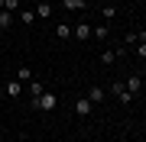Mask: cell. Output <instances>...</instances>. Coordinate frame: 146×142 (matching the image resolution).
<instances>
[{
	"instance_id": "cell-9",
	"label": "cell",
	"mask_w": 146,
	"mask_h": 142,
	"mask_svg": "<svg viewBox=\"0 0 146 142\" xmlns=\"http://www.w3.org/2000/svg\"><path fill=\"white\" fill-rule=\"evenodd\" d=\"M62 7H65L68 13H81V10H84L88 3H84V0H62Z\"/></svg>"
},
{
	"instance_id": "cell-13",
	"label": "cell",
	"mask_w": 146,
	"mask_h": 142,
	"mask_svg": "<svg viewBox=\"0 0 146 142\" xmlns=\"http://www.w3.org/2000/svg\"><path fill=\"white\" fill-rule=\"evenodd\" d=\"M16 20H23L26 26H33V23H36V10H20V13H16Z\"/></svg>"
},
{
	"instance_id": "cell-20",
	"label": "cell",
	"mask_w": 146,
	"mask_h": 142,
	"mask_svg": "<svg viewBox=\"0 0 146 142\" xmlns=\"http://www.w3.org/2000/svg\"><path fill=\"white\" fill-rule=\"evenodd\" d=\"M136 55H140L143 62H146V42H140V45H136Z\"/></svg>"
},
{
	"instance_id": "cell-1",
	"label": "cell",
	"mask_w": 146,
	"mask_h": 142,
	"mask_svg": "<svg viewBox=\"0 0 146 142\" xmlns=\"http://www.w3.org/2000/svg\"><path fill=\"white\" fill-rule=\"evenodd\" d=\"M110 94L117 97V103H123V107H130V94H127V87H123V81H114V84H110Z\"/></svg>"
},
{
	"instance_id": "cell-11",
	"label": "cell",
	"mask_w": 146,
	"mask_h": 142,
	"mask_svg": "<svg viewBox=\"0 0 146 142\" xmlns=\"http://www.w3.org/2000/svg\"><path fill=\"white\" fill-rule=\"evenodd\" d=\"M26 94H29V97H42V94H46V87H42L39 81H29V84H26Z\"/></svg>"
},
{
	"instance_id": "cell-21",
	"label": "cell",
	"mask_w": 146,
	"mask_h": 142,
	"mask_svg": "<svg viewBox=\"0 0 146 142\" xmlns=\"http://www.w3.org/2000/svg\"><path fill=\"white\" fill-rule=\"evenodd\" d=\"M107 3H117V0H107Z\"/></svg>"
},
{
	"instance_id": "cell-17",
	"label": "cell",
	"mask_w": 146,
	"mask_h": 142,
	"mask_svg": "<svg viewBox=\"0 0 146 142\" xmlns=\"http://www.w3.org/2000/svg\"><path fill=\"white\" fill-rule=\"evenodd\" d=\"M3 10L16 16V13H20V0H3Z\"/></svg>"
},
{
	"instance_id": "cell-3",
	"label": "cell",
	"mask_w": 146,
	"mask_h": 142,
	"mask_svg": "<svg viewBox=\"0 0 146 142\" xmlns=\"http://www.w3.org/2000/svg\"><path fill=\"white\" fill-rule=\"evenodd\" d=\"M123 87H127V94H130V97H136V94H140V90H143V78H140V74H130V78H127L123 81Z\"/></svg>"
},
{
	"instance_id": "cell-12",
	"label": "cell",
	"mask_w": 146,
	"mask_h": 142,
	"mask_svg": "<svg viewBox=\"0 0 146 142\" xmlns=\"http://www.w3.org/2000/svg\"><path fill=\"white\" fill-rule=\"evenodd\" d=\"M13 23H16V16H13V13H7V10H0V29H10Z\"/></svg>"
},
{
	"instance_id": "cell-7",
	"label": "cell",
	"mask_w": 146,
	"mask_h": 142,
	"mask_svg": "<svg viewBox=\"0 0 146 142\" xmlns=\"http://www.w3.org/2000/svg\"><path fill=\"white\" fill-rule=\"evenodd\" d=\"M120 55H123V48H104L101 52V65H114Z\"/></svg>"
},
{
	"instance_id": "cell-16",
	"label": "cell",
	"mask_w": 146,
	"mask_h": 142,
	"mask_svg": "<svg viewBox=\"0 0 146 142\" xmlns=\"http://www.w3.org/2000/svg\"><path fill=\"white\" fill-rule=\"evenodd\" d=\"M91 36H94V39H107V36H110L107 23H104V26H91Z\"/></svg>"
},
{
	"instance_id": "cell-10",
	"label": "cell",
	"mask_w": 146,
	"mask_h": 142,
	"mask_svg": "<svg viewBox=\"0 0 146 142\" xmlns=\"http://www.w3.org/2000/svg\"><path fill=\"white\" fill-rule=\"evenodd\" d=\"M55 39H62V42L72 39V23H58V26H55Z\"/></svg>"
},
{
	"instance_id": "cell-19",
	"label": "cell",
	"mask_w": 146,
	"mask_h": 142,
	"mask_svg": "<svg viewBox=\"0 0 146 142\" xmlns=\"http://www.w3.org/2000/svg\"><path fill=\"white\" fill-rule=\"evenodd\" d=\"M123 42H127V45H136V42H140V36H136V32H127Z\"/></svg>"
},
{
	"instance_id": "cell-18",
	"label": "cell",
	"mask_w": 146,
	"mask_h": 142,
	"mask_svg": "<svg viewBox=\"0 0 146 142\" xmlns=\"http://www.w3.org/2000/svg\"><path fill=\"white\" fill-rule=\"evenodd\" d=\"M114 16H117V7L107 3V7H104V20H114Z\"/></svg>"
},
{
	"instance_id": "cell-4",
	"label": "cell",
	"mask_w": 146,
	"mask_h": 142,
	"mask_svg": "<svg viewBox=\"0 0 146 142\" xmlns=\"http://www.w3.org/2000/svg\"><path fill=\"white\" fill-rule=\"evenodd\" d=\"M72 36L78 39V42H88V39H91V23H78V26H72Z\"/></svg>"
},
{
	"instance_id": "cell-14",
	"label": "cell",
	"mask_w": 146,
	"mask_h": 142,
	"mask_svg": "<svg viewBox=\"0 0 146 142\" xmlns=\"http://www.w3.org/2000/svg\"><path fill=\"white\" fill-rule=\"evenodd\" d=\"M20 94H23V84H20L16 78H13L10 84H7V97H20Z\"/></svg>"
},
{
	"instance_id": "cell-8",
	"label": "cell",
	"mask_w": 146,
	"mask_h": 142,
	"mask_svg": "<svg viewBox=\"0 0 146 142\" xmlns=\"http://www.w3.org/2000/svg\"><path fill=\"white\" fill-rule=\"evenodd\" d=\"M49 16H52V3L39 0V3H36V20H49Z\"/></svg>"
},
{
	"instance_id": "cell-15",
	"label": "cell",
	"mask_w": 146,
	"mask_h": 142,
	"mask_svg": "<svg viewBox=\"0 0 146 142\" xmlns=\"http://www.w3.org/2000/svg\"><path fill=\"white\" fill-rule=\"evenodd\" d=\"M16 81H20V84H29V81H33V71L29 68H16Z\"/></svg>"
},
{
	"instance_id": "cell-5",
	"label": "cell",
	"mask_w": 146,
	"mask_h": 142,
	"mask_svg": "<svg viewBox=\"0 0 146 142\" xmlns=\"http://www.w3.org/2000/svg\"><path fill=\"white\" fill-rule=\"evenodd\" d=\"M55 107H58V97H55V94H49V90H46V94L39 97V110H46V113H52Z\"/></svg>"
},
{
	"instance_id": "cell-6",
	"label": "cell",
	"mask_w": 146,
	"mask_h": 142,
	"mask_svg": "<svg viewBox=\"0 0 146 142\" xmlns=\"http://www.w3.org/2000/svg\"><path fill=\"white\" fill-rule=\"evenodd\" d=\"M84 97H88V100H91L94 107H98V103H104V87H101V84H91V87H88V94H84Z\"/></svg>"
},
{
	"instance_id": "cell-2",
	"label": "cell",
	"mask_w": 146,
	"mask_h": 142,
	"mask_svg": "<svg viewBox=\"0 0 146 142\" xmlns=\"http://www.w3.org/2000/svg\"><path fill=\"white\" fill-rule=\"evenodd\" d=\"M75 113H78L81 120H88V116L94 113V103H91L88 97H75Z\"/></svg>"
}]
</instances>
